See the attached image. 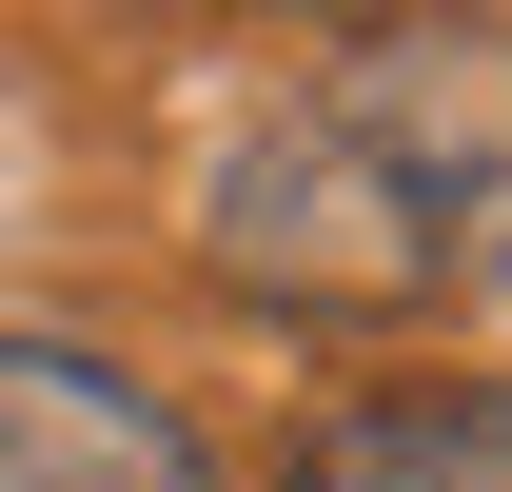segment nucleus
Wrapping results in <instances>:
<instances>
[{"label": "nucleus", "mask_w": 512, "mask_h": 492, "mask_svg": "<svg viewBox=\"0 0 512 492\" xmlns=\"http://www.w3.org/2000/svg\"><path fill=\"white\" fill-rule=\"evenodd\" d=\"M197 237L296 315L512 296V20H355L256 99Z\"/></svg>", "instance_id": "1"}, {"label": "nucleus", "mask_w": 512, "mask_h": 492, "mask_svg": "<svg viewBox=\"0 0 512 492\" xmlns=\"http://www.w3.org/2000/svg\"><path fill=\"white\" fill-rule=\"evenodd\" d=\"M0 492H217V453H197V414L158 374L0 315Z\"/></svg>", "instance_id": "2"}, {"label": "nucleus", "mask_w": 512, "mask_h": 492, "mask_svg": "<svg viewBox=\"0 0 512 492\" xmlns=\"http://www.w3.org/2000/svg\"><path fill=\"white\" fill-rule=\"evenodd\" d=\"M276 492H512V374H394L296 433Z\"/></svg>", "instance_id": "3"}]
</instances>
